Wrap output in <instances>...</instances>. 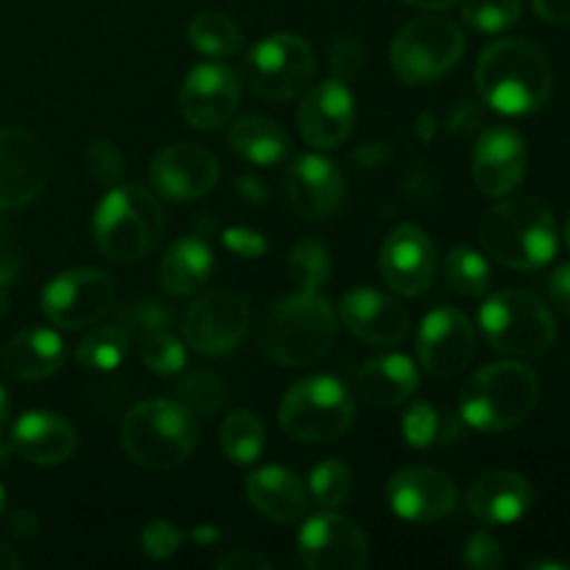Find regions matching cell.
Segmentation results:
<instances>
[{"instance_id":"1","label":"cell","mask_w":570,"mask_h":570,"mask_svg":"<svg viewBox=\"0 0 570 570\" xmlns=\"http://www.w3.org/2000/svg\"><path fill=\"white\" fill-rule=\"evenodd\" d=\"M476 87L490 109L521 117L549 104L554 72L538 45L507 37L479 53Z\"/></svg>"},{"instance_id":"2","label":"cell","mask_w":570,"mask_h":570,"mask_svg":"<svg viewBox=\"0 0 570 570\" xmlns=\"http://www.w3.org/2000/svg\"><path fill=\"white\" fill-rule=\"evenodd\" d=\"M479 239L490 259L512 271H540L560 248L557 220L538 198H507L484 215Z\"/></svg>"},{"instance_id":"3","label":"cell","mask_w":570,"mask_h":570,"mask_svg":"<svg viewBox=\"0 0 570 570\" xmlns=\"http://www.w3.org/2000/svg\"><path fill=\"white\" fill-rule=\"evenodd\" d=\"M337 321L321 293H295L278 298L265 312L259 343L273 362L287 367H306L321 360L334 343Z\"/></svg>"},{"instance_id":"4","label":"cell","mask_w":570,"mask_h":570,"mask_svg":"<svg viewBox=\"0 0 570 570\" xmlns=\"http://www.w3.org/2000/svg\"><path fill=\"white\" fill-rule=\"evenodd\" d=\"M120 440L137 465L148 471H170L198 445V421L178 399H150L122 417Z\"/></svg>"},{"instance_id":"5","label":"cell","mask_w":570,"mask_h":570,"mask_svg":"<svg viewBox=\"0 0 570 570\" xmlns=\"http://www.w3.org/2000/svg\"><path fill=\"white\" fill-rule=\"evenodd\" d=\"M540 401V379L523 362H495L465 382L460 395L462 421L476 432H504L532 415Z\"/></svg>"},{"instance_id":"6","label":"cell","mask_w":570,"mask_h":570,"mask_svg":"<svg viewBox=\"0 0 570 570\" xmlns=\"http://www.w3.org/2000/svg\"><path fill=\"white\" fill-rule=\"evenodd\" d=\"M92 234L100 254L111 262H139L159 245L165 234V212L148 189L122 184L98 204Z\"/></svg>"},{"instance_id":"7","label":"cell","mask_w":570,"mask_h":570,"mask_svg":"<svg viewBox=\"0 0 570 570\" xmlns=\"http://www.w3.org/2000/svg\"><path fill=\"white\" fill-rule=\"evenodd\" d=\"M278 423L298 443H332L354 423V399L337 376L315 373L284 393Z\"/></svg>"},{"instance_id":"8","label":"cell","mask_w":570,"mask_h":570,"mask_svg":"<svg viewBox=\"0 0 570 570\" xmlns=\"http://www.w3.org/2000/svg\"><path fill=\"white\" fill-rule=\"evenodd\" d=\"M479 326L495 351L512 356H543L557 337L554 315L529 289L490 295L479 309Z\"/></svg>"},{"instance_id":"9","label":"cell","mask_w":570,"mask_h":570,"mask_svg":"<svg viewBox=\"0 0 570 570\" xmlns=\"http://www.w3.org/2000/svg\"><path fill=\"white\" fill-rule=\"evenodd\" d=\"M465 53L460 26L445 17H421L395 33L390 65L404 83H429L443 78Z\"/></svg>"},{"instance_id":"10","label":"cell","mask_w":570,"mask_h":570,"mask_svg":"<svg viewBox=\"0 0 570 570\" xmlns=\"http://www.w3.org/2000/svg\"><path fill=\"white\" fill-rule=\"evenodd\" d=\"M315 76V53L295 33H271L245 56L243 78L259 98L289 100Z\"/></svg>"},{"instance_id":"11","label":"cell","mask_w":570,"mask_h":570,"mask_svg":"<svg viewBox=\"0 0 570 570\" xmlns=\"http://www.w3.org/2000/svg\"><path fill=\"white\" fill-rule=\"evenodd\" d=\"M115 298L117 289L109 273L95 271V267H76L45 284L39 306L53 326L78 332V328L95 326L115 306Z\"/></svg>"},{"instance_id":"12","label":"cell","mask_w":570,"mask_h":570,"mask_svg":"<svg viewBox=\"0 0 570 570\" xmlns=\"http://www.w3.org/2000/svg\"><path fill=\"white\" fill-rule=\"evenodd\" d=\"M250 326L248 301L232 289L200 295L184 317V340L204 356H223L243 343Z\"/></svg>"},{"instance_id":"13","label":"cell","mask_w":570,"mask_h":570,"mask_svg":"<svg viewBox=\"0 0 570 570\" xmlns=\"http://www.w3.org/2000/svg\"><path fill=\"white\" fill-rule=\"evenodd\" d=\"M298 557L312 570H362L371 560V546L354 521L323 512L301 527Z\"/></svg>"},{"instance_id":"14","label":"cell","mask_w":570,"mask_h":570,"mask_svg":"<svg viewBox=\"0 0 570 570\" xmlns=\"http://www.w3.org/2000/svg\"><path fill=\"white\" fill-rule=\"evenodd\" d=\"M48 184V154L31 131L0 128V212L22 209Z\"/></svg>"},{"instance_id":"15","label":"cell","mask_w":570,"mask_h":570,"mask_svg":"<svg viewBox=\"0 0 570 570\" xmlns=\"http://www.w3.org/2000/svg\"><path fill=\"white\" fill-rule=\"evenodd\" d=\"M181 115L184 120L200 131L226 126L239 106V78L232 67L204 61L193 67L181 87Z\"/></svg>"},{"instance_id":"16","label":"cell","mask_w":570,"mask_h":570,"mask_svg":"<svg viewBox=\"0 0 570 570\" xmlns=\"http://www.w3.org/2000/svg\"><path fill=\"white\" fill-rule=\"evenodd\" d=\"M150 187L167 200L187 204L204 198L220 178V165L200 145L178 142L161 148L150 161Z\"/></svg>"},{"instance_id":"17","label":"cell","mask_w":570,"mask_h":570,"mask_svg":"<svg viewBox=\"0 0 570 570\" xmlns=\"http://www.w3.org/2000/svg\"><path fill=\"white\" fill-rule=\"evenodd\" d=\"M527 139L512 126H493L482 131L473 150V181L490 198H507L527 178Z\"/></svg>"},{"instance_id":"18","label":"cell","mask_w":570,"mask_h":570,"mask_svg":"<svg viewBox=\"0 0 570 570\" xmlns=\"http://www.w3.org/2000/svg\"><path fill=\"white\" fill-rule=\"evenodd\" d=\"M382 278L399 295H421L432 287L438 273V254L432 239L417 226H395L379 254Z\"/></svg>"},{"instance_id":"19","label":"cell","mask_w":570,"mask_h":570,"mask_svg":"<svg viewBox=\"0 0 570 570\" xmlns=\"http://www.w3.org/2000/svg\"><path fill=\"white\" fill-rule=\"evenodd\" d=\"M387 504L399 518L432 523L449 515L456 504V484L438 468L412 465L395 473L387 484Z\"/></svg>"},{"instance_id":"20","label":"cell","mask_w":570,"mask_h":570,"mask_svg":"<svg viewBox=\"0 0 570 570\" xmlns=\"http://www.w3.org/2000/svg\"><path fill=\"white\" fill-rule=\"evenodd\" d=\"M476 351V334L471 321L451 306L429 312L417 334L421 365L434 376H456Z\"/></svg>"},{"instance_id":"21","label":"cell","mask_w":570,"mask_h":570,"mask_svg":"<svg viewBox=\"0 0 570 570\" xmlns=\"http://www.w3.org/2000/svg\"><path fill=\"white\" fill-rule=\"evenodd\" d=\"M354 95L348 83L332 78L309 89L298 111V131L312 148H337L354 131Z\"/></svg>"},{"instance_id":"22","label":"cell","mask_w":570,"mask_h":570,"mask_svg":"<svg viewBox=\"0 0 570 570\" xmlns=\"http://www.w3.org/2000/svg\"><path fill=\"white\" fill-rule=\"evenodd\" d=\"M340 317L354 337L371 345H399L410 334V317L404 306L379 289L360 287L345 293Z\"/></svg>"},{"instance_id":"23","label":"cell","mask_w":570,"mask_h":570,"mask_svg":"<svg viewBox=\"0 0 570 570\" xmlns=\"http://www.w3.org/2000/svg\"><path fill=\"white\" fill-rule=\"evenodd\" d=\"M287 195L306 220H323L340 209L345 198V181L337 165L315 154H304L289 165L287 170Z\"/></svg>"},{"instance_id":"24","label":"cell","mask_w":570,"mask_h":570,"mask_svg":"<svg viewBox=\"0 0 570 570\" xmlns=\"http://www.w3.org/2000/svg\"><path fill=\"white\" fill-rule=\"evenodd\" d=\"M465 504L476 521L488 527H507L521 521L532 510L534 490L521 473L488 471L473 479L465 493Z\"/></svg>"},{"instance_id":"25","label":"cell","mask_w":570,"mask_h":570,"mask_svg":"<svg viewBox=\"0 0 570 570\" xmlns=\"http://www.w3.org/2000/svg\"><path fill=\"white\" fill-rule=\"evenodd\" d=\"M78 440L70 423L56 412L31 410L11 429V451L33 465H59L76 451Z\"/></svg>"},{"instance_id":"26","label":"cell","mask_w":570,"mask_h":570,"mask_svg":"<svg viewBox=\"0 0 570 570\" xmlns=\"http://www.w3.org/2000/svg\"><path fill=\"white\" fill-rule=\"evenodd\" d=\"M248 501L259 515L276 523H293L306 512V488L293 471L278 465L259 468L248 476L245 484Z\"/></svg>"},{"instance_id":"27","label":"cell","mask_w":570,"mask_h":570,"mask_svg":"<svg viewBox=\"0 0 570 570\" xmlns=\"http://www.w3.org/2000/svg\"><path fill=\"white\" fill-rule=\"evenodd\" d=\"M65 340L53 328H26L9 340L3 348V371L20 382H39L48 379L65 365Z\"/></svg>"},{"instance_id":"28","label":"cell","mask_w":570,"mask_h":570,"mask_svg":"<svg viewBox=\"0 0 570 570\" xmlns=\"http://www.w3.org/2000/svg\"><path fill=\"white\" fill-rule=\"evenodd\" d=\"M417 384H421V376H417L415 362L404 354L376 356V360L365 362L356 376V390L365 404L379 406V410L404 404L406 399H412Z\"/></svg>"},{"instance_id":"29","label":"cell","mask_w":570,"mask_h":570,"mask_svg":"<svg viewBox=\"0 0 570 570\" xmlns=\"http://www.w3.org/2000/svg\"><path fill=\"white\" fill-rule=\"evenodd\" d=\"M215 256L200 237H181L167 248L159 265V282L173 295H195L209 284Z\"/></svg>"},{"instance_id":"30","label":"cell","mask_w":570,"mask_h":570,"mask_svg":"<svg viewBox=\"0 0 570 570\" xmlns=\"http://www.w3.org/2000/svg\"><path fill=\"white\" fill-rule=\"evenodd\" d=\"M234 154L243 156L250 165H278L289 154V139L282 126L262 115L239 117L228 134Z\"/></svg>"},{"instance_id":"31","label":"cell","mask_w":570,"mask_h":570,"mask_svg":"<svg viewBox=\"0 0 570 570\" xmlns=\"http://www.w3.org/2000/svg\"><path fill=\"white\" fill-rule=\"evenodd\" d=\"M128 351H131V334L120 323H111V326H95L83 334L76 348V360L89 371L109 373L128 360Z\"/></svg>"},{"instance_id":"32","label":"cell","mask_w":570,"mask_h":570,"mask_svg":"<svg viewBox=\"0 0 570 570\" xmlns=\"http://www.w3.org/2000/svg\"><path fill=\"white\" fill-rule=\"evenodd\" d=\"M220 449L234 465H250L265 451V423L250 410L232 412L220 426Z\"/></svg>"},{"instance_id":"33","label":"cell","mask_w":570,"mask_h":570,"mask_svg":"<svg viewBox=\"0 0 570 570\" xmlns=\"http://www.w3.org/2000/svg\"><path fill=\"white\" fill-rule=\"evenodd\" d=\"M189 45L204 56H232L243 45V31L223 11H204L187 28Z\"/></svg>"},{"instance_id":"34","label":"cell","mask_w":570,"mask_h":570,"mask_svg":"<svg viewBox=\"0 0 570 570\" xmlns=\"http://www.w3.org/2000/svg\"><path fill=\"white\" fill-rule=\"evenodd\" d=\"M443 273L449 287L465 298H479L493 284V271H490L488 259L473 248L451 250L443 262Z\"/></svg>"},{"instance_id":"35","label":"cell","mask_w":570,"mask_h":570,"mask_svg":"<svg viewBox=\"0 0 570 570\" xmlns=\"http://www.w3.org/2000/svg\"><path fill=\"white\" fill-rule=\"evenodd\" d=\"M176 399L200 415H215L228 404V387L217 373L189 371L176 382Z\"/></svg>"},{"instance_id":"36","label":"cell","mask_w":570,"mask_h":570,"mask_svg":"<svg viewBox=\"0 0 570 570\" xmlns=\"http://www.w3.org/2000/svg\"><path fill=\"white\" fill-rule=\"evenodd\" d=\"M289 278L301 293H317L332 276V254L317 239H301L289 250Z\"/></svg>"},{"instance_id":"37","label":"cell","mask_w":570,"mask_h":570,"mask_svg":"<svg viewBox=\"0 0 570 570\" xmlns=\"http://www.w3.org/2000/svg\"><path fill=\"white\" fill-rule=\"evenodd\" d=\"M521 14V0H462V20L476 33L510 31Z\"/></svg>"},{"instance_id":"38","label":"cell","mask_w":570,"mask_h":570,"mask_svg":"<svg viewBox=\"0 0 570 570\" xmlns=\"http://www.w3.org/2000/svg\"><path fill=\"white\" fill-rule=\"evenodd\" d=\"M137 340L142 365L154 371L156 376H173V373L184 371V365H187V348L167 328H156V332L142 334Z\"/></svg>"},{"instance_id":"39","label":"cell","mask_w":570,"mask_h":570,"mask_svg":"<svg viewBox=\"0 0 570 570\" xmlns=\"http://www.w3.org/2000/svg\"><path fill=\"white\" fill-rule=\"evenodd\" d=\"M354 490V473L343 460H323L309 476V493L326 510L345 504Z\"/></svg>"},{"instance_id":"40","label":"cell","mask_w":570,"mask_h":570,"mask_svg":"<svg viewBox=\"0 0 570 570\" xmlns=\"http://www.w3.org/2000/svg\"><path fill=\"white\" fill-rule=\"evenodd\" d=\"M173 321V312L167 309L161 301L154 298H139L128 304L126 309L117 315L115 323H120L131 337H142V334L156 332V328H167Z\"/></svg>"},{"instance_id":"41","label":"cell","mask_w":570,"mask_h":570,"mask_svg":"<svg viewBox=\"0 0 570 570\" xmlns=\"http://www.w3.org/2000/svg\"><path fill=\"white\" fill-rule=\"evenodd\" d=\"M440 426H443V417H440V412L429 401H417L404 415V423H401L406 443L415 445V449L432 445L440 438Z\"/></svg>"},{"instance_id":"42","label":"cell","mask_w":570,"mask_h":570,"mask_svg":"<svg viewBox=\"0 0 570 570\" xmlns=\"http://www.w3.org/2000/svg\"><path fill=\"white\" fill-rule=\"evenodd\" d=\"M83 165H87V170L104 184H115L122 178V154L115 145L106 142V139H95V142L89 145L87 154H83Z\"/></svg>"},{"instance_id":"43","label":"cell","mask_w":570,"mask_h":570,"mask_svg":"<svg viewBox=\"0 0 570 570\" xmlns=\"http://www.w3.org/2000/svg\"><path fill=\"white\" fill-rule=\"evenodd\" d=\"M184 543V532L170 521H150L142 532V551L150 560H167Z\"/></svg>"},{"instance_id":"44","label":"cell","mask_w":570,"mask_h":570,"mask_svg":"<svg viewBox=\"0 0 570 570\" xmlns=\"http://www.w3.org/2000/svg\"><path fill=\"white\" fill-rule=\"evenodd\" d=\"M462 560H465V566L476 570H499L504 566V551H501V543L493 534L476 532L471 534V540L465 543Z\"/></svg>"},{"instance_id":"45","label":"cell","mask_w":570,"mask_h":570,"mask_svg":"<svg viewBox=\"0 0 570 570\" xmlns=\"http://www.w3.org/2000/svg\"><path fill=\"white\" fill-rule=\"evenodd\" d=\"M223 245H226L232 254L245 256V259H256L267 250V239L265 234L254 232V228H245V226H232L223 232Z\"/></svg>"},{"instance_id":"46","label":"cell","mask_w":570,"mask_h":570,"mask_svg":"<svg viewBox=\"0 0 570 570\" xmlns=\"http://www.w3.org/2000/svg\"><path fill=\"white\" fill-rule=\"evenodd\" d=\"M22 273V254L17 245L11 228L0 226V287H9L20 278Z\"/></svg>"},{"instance_id":"47","label":"cell","mask_w":570,"mask_h":570,"mask_svg":"<svg viewBox=\"0 0 570 570\" xmlns=\"http://www.w3.org/2000/svg\"><path fill=\"white\" fill-rule=\"evenodd\" d=\"M360 67H362L360 45H356L354 39H348V37L340 39V42L332 48V72H334V78H340V81L348 83L351 78H356Z\"/></svg>"},{"instance_id":"48","label":"cell","mask_w":570,"mask_h":570,"mask_svg":"<svg viewBox=\"0 0 570 570\" xmlns=\"http://www.w3.org/2000/svg\"><path fill=\"white\" fill-rule=\"evenodd\" d=\"M549 295L557 312H562L570 321V262H562L560 267H554L549 278Z\"/></svg>"},{"instance_id":"49","label":"cell","mask_w":570,"mask_h":570,"mask_svg":"<svg viewBox=\"0 0 570 570\" xmlns=\"http://www.w3.org/2000/svg\"><path fill=\"white\" fill-rule=\"evenodd\" d=\"M220 570H271L273 562L265 560L262 554H254V551H234V554H226L220 562H217Z\"/></svg>"},{"instance_id":"50","label":"cell","mask_w":570,"mask_h":570,"mask_svg":"<svg viewBox=\"0 0 570 570\" xmlns=\"http://www.w3.org/2000/svg\"><path fill=\"white\" fill-rule=\"evenodd\" d=\"M540 20L551 26H570V0H532Z\"/></svg>"},{"instance_id":"51","label":"cell","mask_w":570,"mask_h":570,"mask_svg":"<svg viewBox=\"0 0 570 570\" xmlns=\"http://www.w3.org/2000/svg\"><path fill=\"white\" fill-rule=\"evenodd\" d=\"M404 3L415 6L421 11H449L451 6H456L460 0H404Z\"/></svg>"},{"instance_id":"52","label":"cell","mask_w":570,"mask_h":570,"mask_svg":"<svg viewBox=\"0 0 570 570\" xmlns=\"http://www.w3.org/2000/svg\"><path fill=\"white\" fill-rule=\"evenodd\" d=\"M237 187L239 189H250V193H245V198H250V200H265L267 198V195H265V184H256L250 176L239 178Z\"/></svg>"},{"instance_id":"53","label":"cell","mask_w":570,"mask_h":570,"mask_svg":"<svg viewBox=\"0 0 570 570\" xmlns=\"http://www.w3.org/2000/svg\"><path fill=\"white\" fill-rule=\"evenodd\" d=\"M193 538L198 540V543H217V540H220V532H217V527H209V523H206V527L195 529Z\"/></svg>"},{"instance_id":"54","label":"cell","mask_w":570,"mask_h":570,"mask_svg":"<svg viewBox=\"0 0 570 570\" xmlns=\"http://www.w3.org/2000/svg\"><path fill=\"white\" fill-rule=\"evenodd\" d=\"M20 568V560H17V554L11 549H6L3 543H0V570H14Z\"/></svg>"},{"instance_id":"55","label":"cell","mask_w":570,"mask_h":570,"mask_svg":"<svg viewBox=\"0 0 570 570\" xmlns=\"http://www.w3.org/2000/svg\"><path fill=\"white\" fill-rule=\"evenodd\" d=\"M6 423H9V399H6L3 384H0V432H3Z\"/></svg>"},{"instance_id":"56","label":"cell","mask_w":570,"mask_h":570,"mask_svg":"<svg viewBox=\"0 0 570 570\" xmlns=\"http://www.w3.org/2000/svg\"><path fill=\"white\" fill-rule=\"evenodd\" d=\"M9 315V295H6V287H0V321Z\"/></svg>"},{"instance_id":"57","label":"cell","mask_w":570,"mask_h":570,"mask_svg":"<svg viewBox=\"0 0 570 570\" xmlns=\"http://www.w3.org/2000/svg\"><path fill=\"white\" fill-rule=\"evenodd\" d=\"M529 568H551V570H566V562H532Z\"/></svg>"},{"instance_id":"58","label":"cell","mask_w":570,"mask_h":570,"mask_svg":"<svg viewBox=\"0 0 570 570\" xmlns=\"http://www.w3.org/2000/svg\"><path fill=\"white\" fill-rule=\"evenodd\" d=\"M9 454H11V443L9 445H0V465H3V462L9 460Z\"/></svg>"},{"instance_id":"59","label":"cell","mask_w":570,"mask_h":570,"mask_svg":"<svg viewBox=\"0 0 570 570\" xmlns=\"http://www.w3.org/2000/svg\"><path fill=\"white\" fill-rule=\"evenodd\" d=\"M3 507H6V490L3 484H0V515H3Z\"/></svg>"},{"instance_id":"60","label":"cell","mask_w":570,"mask_h":570,"mask_svg":"<svg viewBox=\"0 0 570 570\" xmlns=\"http://www.w3.org/2000/svg\"><path fill=\"white\" fill-rule=\"evenodd\" d=\"M566 243H568V248H570V215H568V220H566Z\"/></svg>"}]
</instances>
